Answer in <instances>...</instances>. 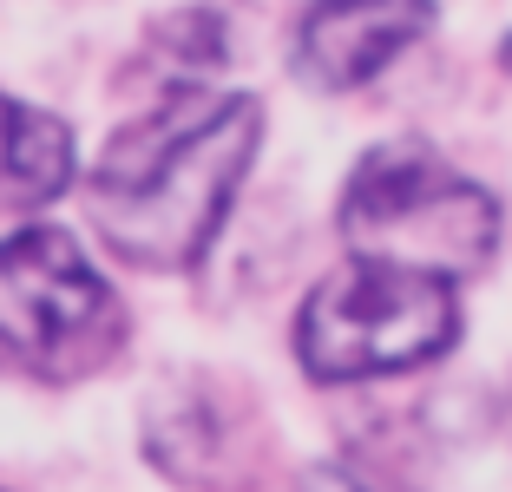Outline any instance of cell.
<instances>
[{
    "instance_id": "obj_1",
    "label": "cell",
    "mask_w": 512,
    "mask_h": 492,
    "mask_svg": "<svg viewBox=\"0 0 512 492\" xmlns=\"http://www.w3.org/2000/svg\"><path fill=\"white\" fill-rule=\"evenodd\" d=\"M263 145V105L224 99H171L158 119L132 125L106 145L86 184V217L112 256L138 269H184L217 237L243 171Z\"/></svg>"
},
{
    "instance_id": "obj_2",
    "label": "cell",
    "mask_w": 512,
    "mask_h": 492,
    "mask_svg": "<svg viewBox=\"0 0 512 492\" xmlns=\"http://www.w3.org/2000/svg\"><path fill=\"white\" fill-rule=\"evenodd\" d=\"M342 237L355 263H388L414 276H467L493 256L499 204L473 178H460L421 138L375 145L342 191Z\"/></svg>"
},
{
    "instance_id": "obj_3",
    "label": "cell",
    "mask_w": 512,
    "mask_h": 492,
    "mask_svg": "<svg viewBox=\"0 0 512 492\" xmlns=\"http://www.w3.org/2000/svg\"><path fill=\"white\" fill-rule=\"evenodd\" d=\"M460 335L453 283L414 276L388 263L335 269L296 315V355L316 381H362V374H401L447 355Z\"/></svg>"
},
{
    "instance_id": "obj_4",
    "label": "cell",
    "mask_w": 512,
    "mask_h": 492,
    "mask_svg": "<svg viewBox=\"0 0 512 492\" xmlns=\"http://www.w3.org/2000/svg\"><path fill=\"white\" fill-rule=\"evenodd\" d=\"M0 342L46 374H73L119 342L112 283L66 230L33 224L0 243Z\"/></svg>"
},
{
    "instance_id": "obj_5",
    "label": "cell",
    "mask_w": 512,
    "mask_h": 492,
    "mask_svg": "<svg viewBox=\"0 0 512 492\" xmlns=\"http://www.w3.org/2000/svg\"><path fill=\"white\" fill-rule=\"evenodd\" d=\"M434 27V0H316L296 27V73L316 92L368 86Z\"/></svg>"
},
{
    "instance_id": "obj_6",
    "label": "cell",
    "mask_w": 512,
    "mask_h": 492,
    "mask_svg": "<svg viewBox=\"0 0 512 492\" xmlns=\"http://www.w3.org/2000/svg\"><path fill=\"white\" fill-rule=\"evenodd\" d=\"M73 184V132L0 92V204H46Z\"/></svg>"
},
{
    "instance_id": "obj_7",
    "label": "cell",
    "mask_w": 512,
    "mask_h": 492,
    "mask_svg": "<svg viewBox=\"0 0 512 492\" xmlns=\"http://www.w3.org/2000/svg\"><path fill=\"white\" fill-rule=\"evenodd\" d=\"M151 46L158 53H171V86H178V99L197 86V79H211L217 66L230 60V33H224V20L204 7V14H178V20H165V27L151 33Z\"/></svg>"
},
{
    "instance_id": "obj_8",
    "label": "cell",
    "mask_w": 512,
    "mask_h": 492,
    "mask_svg": "<svg viewBox=\"0 0 512 492\" xmlns=\"http://www.w3.org/2000/svg\"><path fill=\"white\" fill-rule=\"evenodd\" d=\"M302 492H368V486L348 473V466H309V473H302Z\"/></svg>"
},
{
    "instance_id": "obj_9",
    "label": "cell",
    "mask_w": 512,
    "mask_h": 492,
    "mask_svg": "<svg viewBox=\"0 0 512 492\" xmlns=\"http://www.w3.org/2000/svg\"><path fill=\"white\" fill-rule=\"evenodd\" d=\"M499 66H506V73H512V33H506V46H499Z\"/></svg>"
}]
</instances>
